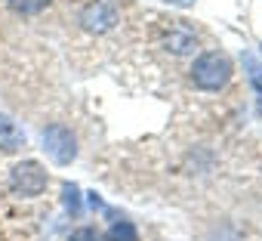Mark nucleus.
<instances>
[{"mask_svg": "<svg viewBox=\"0 0 262 241\" xmlns=\"http://www.w3.org/2000/svg\"><path fill=\"white\" fill-rule=\"evenodd\" d=\"M167 4H173V7H191L194 0H167Z\"/></svg>", "mask_w": 262, "mask_h": 241, "instance_id": "obj_12", "label": "nucleus"}, {"mask_svg": "<svg viewBox=\"0 0 262 241\" xmlns=\"http://www.w3.org/2000/svg\"><path fill=\"white\" fill-rule=\"evenodd\" d=\"M241 62H244V68H247L250 84H253V87H256V93L262 96V62H259V59H253L250 53H244V56H241Z\"/></svg>", "mask_w": 262, "mask_h": 241, "instance_id": "obj_8", "label": "nucleus"}, {"mask_svg": "<svg viewBox=\"0 0 262 241\" xmlns=\"http://www.w3.org/2000/svg\"><path fill=\"white\" fill-rule=\"evenodd\" d=\"M164 50H170V53H176V56L194 53V50H198V37H194L188 28H173L170 34H164Z\"/></svg>", "mask_w": 262, "mask_h": 241, "instance_id": "obj_6", "label": "nucleus"}, {"mask_svg": "<svg viewBox=\"0 0 262 241\" xmlns=\"http://www.w3.org/2000/svg\"><path fill=\"white\" fill-rule=\"evenodd\" d=\"M47 183H50V176L37 161H22L10 170V189L19 198H37L47 189Z\"/></svg>", "mask_w": 262, "mask_h": 241, "instance_id": "obj_3", "label": "nucleus"}, {"mask_svg": "<svg viewBox=\"0 0 262 241\" xmlns=\"http://www.w3.org/2000/svg\"><path fill=\"white\" fill-rule=\"evenodd\" d=\"M10 7H13L16 13H22V16H34V13H40L43 7H50V0H10Z\"/></svg>", "mask_w": 262, "mask_h": 241, "instance_id": "obj_9", "label": "nucleus"}, {"mask_svg": "<svg viewBox=\"0 0 262 241\" xmlns=\"http://www.w3.org/2000/svg\"><path fill=\"white\" fill-rule=\"evenodd\" d=\"M259 50H262V47H259Z\"/></svg>", "mask_w": 262, "mask_h": 241, "instance_id": "obj_13", "label": "nucleus"}, {"mask_svg": "<svg viewBox=\"0 0 262 241\" xmlns=\"http://www.w3.org/2000/svg\"><path fill=\"white\" fill-rule=\"evenodd\" d=\"M43 152L50 155L53 164L68 167L77 158V139H74V133L65 124H50L43 130Z\"/></svg>", "mask_w": 262, "mask_h": 241, "instance_id": "obj_2", "label": "nucleus"}, {"mask_svg": "<svg viewBox=\"0 0 262 241\" xmlns=\"http://www.w3.org/2000/svg\"><path fill=\"white\" fill-rule=\"evenodd\" d=\"M77 22L90 34H105V31H111L120 22V16H117L114 4H108V0H93V4H86L80 10V19Z\"/></svg>", "mask_w": 262, "mask_h": 241, "instance_id": "obj_4", "label": "nucleus"}, {"mask_svg": "<svg viewBox=\"0 0 262 241\" xmlns=\"http://www.w3.org/2000/svg\"><path fill=\"white\" fill-rule=\"evenodd\" d=\"M62 195H65V207H68L74 216H80V192H77V186H74V183H65Z\"/></svg>", "mask_w": 262, "mask_h": 241, "instance_id": "obj_10", "label": "nucleus"}, {"mask_svg": "<svg viewBox=\"0 0 262 241\" xmlns=\"http://www.w3.org/2000/svg\"><path fill=\"white\" fill-rule=\"evenodd\" d=\"M68 241H99V232L90 229V226H80V229H74V232L68 235Z\"/></svg>", "mask_w": 262, "mask_h": 241, "instance_id": "obj_11", "label": "nucleus"}, {"mask_svg": "<svg viewBox=\"0 0 262 241\" xmlns=\"http://www.w3.org/2000/svg\"><path fill=\"white\" fill-rule=\"evenodd\" d=\"M228 81H231V62H228L225 53H204V56L194 59V65H191V84L198 90L216 93Z\"/></svg>", "mask_w": 262, "mask_h": 241, "instance_id": "obj_1", "label": "nucleus"}, {"mask_svg": "<svg viewBox=\"0 0 262 241\" xmlns=\"http://www.w3.org/2000/svg\"><path fill=\"white\" fill-rule=\"evenodd\" d=\"M105 241H139V232H136V226L129 223V219H117V223L108 229Z\"/></svg>", "mask_w": 262, "mask_h": 241, "instance_id": "obj_7", "label": "nucleus"}, {"mask_svg": "<svg viewBox=\"0 0 262 241\" xmlns=\"http://www.w3.org/2000/svg\"><path fill=\"white\" fill-rule=\"evenodd\" d=\"M19 149H25V130L16 124L13 117L0 114V152L13 155V152H19Z\"/></svg>", "mask_w": 262, "mask_h": 241, "instance_id": "obj_5", "label": "nucleus"}]
</instances>
